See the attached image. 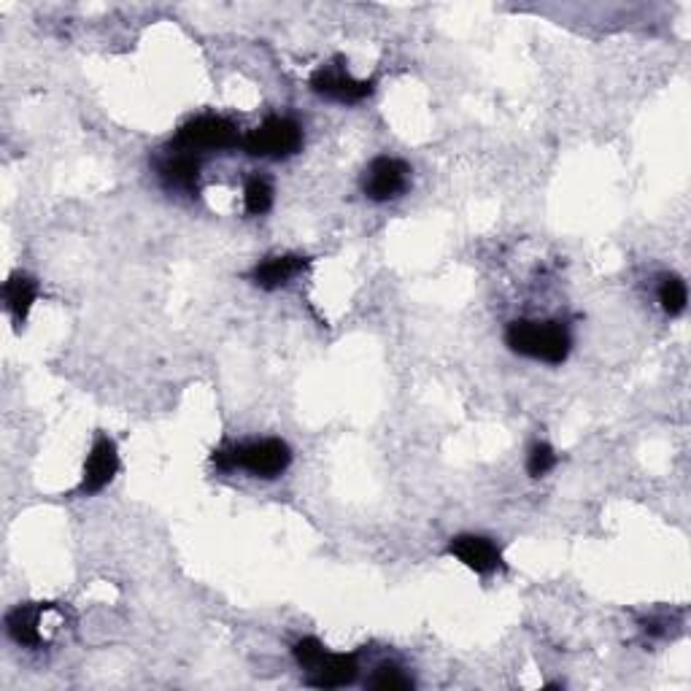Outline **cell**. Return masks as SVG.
<instances>
[{
  "label": "cell",
  "instance_id": "cell-1",
  "mask_svg": "<svg viewBox=\"0 0 691 691\" xmlns=\"http://www.w3.org/2000/svg\"><path fill=\"white\" fill-rule=\"evenodd\" d=\"M216 470H246L257 478H279L292 465V448L281 438H263L252 443H224L211 454Z\"/></svg>",
  "mask_w": 691,
  "mask_h": 691
},
{
  "label": "cell",
  "instance_id": "cell-2",
  "mask_svg": "<svg viewBox=\"0 0 691 691\" xmlns=\"http://www.w3.org/2000/svg\"><path fill=\"white\" fill-rule=\"evenodd\" d=\"M505 344L513 354H522V357L540 359L546 365H562L572 348V338L562 322L516 319L508 324Z\"/></svg>",
  "mask_w": 691,
  "mask_h": 691
},
{
  "label": "cell",
  "instance_id": "cell-3",
  "mask_svg": "<svg viewBox=\"0 0 691 691\" xmlns=\"http://www.w3.org/2000/svg\"><path fill=\"white\" fill-rule=\"evenodd\" d=\"M238 144V125L233 120L216 114H200L179 127V133L170 141V149L200 157L205 152H224Z\"/></svg>",
  "mask_w": 691,
  "mask_h": 691
},
{
  "label": "cell",
  "instance_id": "cell-4",
  "mask_svg": "<svg viewBox=\"0 0 691 691\" xmlns=\"http://www.w3.org/2000/svg\"><path fill=\"white\" fill-rule=\"evenodd\" d=\"M244 152L249 157L287 159L303 149V127L289 116H268L259 127H254L244 141Z\"/></svg>",
  "mask_w": 691,
  "mask_h": 691
},
{
  "label": "cell",
  "instance_id": "cell-5",
  "mask_svg": "<svg viewBox=\"0 0 691 691\" xmlns=\"http://www.w3.org/2000/svg\"><path fill=\"white\" fill-rule=\"evenodd\" d=\"M309 85H311V90H314L316 94H322V98L335 100V103H346V105L370 98L376 90V81L354 79V76L346 70L344 60H335V63L322 65V68H316Z\"/></svg>",
  "mask_w": 691,
  "mask_h": 691
},
{
  "label": "cell",
  "instance_id": "cell-6",
  "mask_svg": "<svg viewBox=\"0 0 691 691\" xmlns=\"http://www.w3.org/2000/svg\"><path fill=\"white\" fill-rule=\"evenodd\" d=\"M411 185V168L398 157H376L363 174V192L374 203L398 200Z\"/></svg>",
  "mask_w": 691,
  "mask_h": 691
},
{
  "label": "cell",
  "instance_id": "cell-7",
  "mask_svg": "<svg viewBox=\"0 0 691 691\" xmlns=\"http://www.w3.org/2000/svg\"><path fill=\"white\" fill-rule=\"evenodd\" d=\"M120 472V452H116V443L109 438V435H98V441L92 443L90 454H87V462H85V476H81L79 489L76 494H90L103 492L114 476Z\"/></svg>",
  "mask_w": 691,
  "mask_h": 691
},
{
  "label": "cell",
  "instance_id": "cell-8",
  "mask_svg": "<svg viewBox=\"0 0 691 691\" xmlns=\"http://www.w3.org/2000/svg\"><path fill=\"white\" fill-rule=\"evenodd\" d=\"M157 176L168 192L187 194L194 198L198 194L200 181V157L187 155V152H168L157 165Z\"/></svg>",
  "mask_w": 691,
  "mask_h": 691
},
{
  "label": "cell",
  "instance_id": "cell-9",
  "mask_svg": "<svg viewBox=\"0 0 691 691\" xmlns=\"http://www.w3.org/2000/svg\"><path fill=\"white\" fill-rule=\"evenodd\" d=\"M448 554L457 557L465 567H470L478 576H489L498 567H503V554L489 537L483 535H457L448 546Z\"/></svg>",
  "mask_w": 691,
  "mask_h": 691
},
{
  "label": "cell",
  "instance_id": "cell-10",
  "mask_svg": "<svg viewBox=\"0 0 691 691\" xmlns=\"http://www.w3.org/2000/svg\"><path fill=\"white\" fill-rule=\"evenodd\" d=\"M311 259L300 257V254H279V257H268L257 265V268L249 274V281L257 283L259 289H274L287 287L289 281L298 279L305 268H309Z\"/></svg>",
  "mask_w": 691,
  "mask_h": 691
},
{
  "label": "cell",
  "instance_id": "cell-11",
  "mask_svg": "<svg viewBox=\"0 0 691 691\" xmlns=\"http://www.w3.org/2000/svg\"><path fill=\"white\" fill-rule=\"evenodd\" d=\"M359 665L354 654H327V659L309 672V687L314 689H341L354 683Z\"/></svg>",
  "mask_w": 691,
  "mask_h": 691
},
{
  "label": "cell",
  "instance_id": "cell-12",
  "mask_svg": "<svg viewBox=\"0 0 691 691\" xmlns=\"http://www.w3.org/2000/svg\"><path fill=\"white\" fill-rule=\"evenodd\" d=\"M38 281L33 279V276L27 274H11L9 279H5L3 283V305L5 311H9L11 319H14L16 324H22L27 319V314H31L33 303L38 300Z\"/></svg>",
  "mask_w": 691,
  "mask_h": 691
},
{
  "label": "cell",
  "instance_id": "cell-13",
  "mask_svg": "<svg viewBox=\"0 0 691 691\" xmlns=\"http://www.w3.org/2000/svg\"><path fill=\"white\" fill-rule=\"evenodd\" d=\"M41 605H16L14 611L5 613V632L11 635V640L20 643V646L38 648L44 643V632H41Z\"/></svg>",
  "mask_w": 691,
  "mask_h": 691
},
{
  "label": "cell",
  "instance_id": "cell-14",
  "mask_svg": "<svg viewBox=\"0 0 691 691\" xmlns=\"http://www.w3.org/2000/svg\"><path fill=\"white\" fill-rule=\"evenodd\" d=\"M274 185H270L265 176H252L246 181L244 189V205H246V214L252 216H263L274 209Z\"/></svg>",
  "mask_w": 691,
  "mask_h": 691
},
{
  "label": "cell",
  "instance_id": "cell-15",
  "mask_svg": "<svg viewBox=\"0 0 691 691\" xmlns=\"http://www.w3.org/2000/svg\"><path fill=\"white\" fill-rule=\"evenodd\" d=\"M659 303L661 309H665V314L681 316L689 303V292L683 279H678V276H665L659 283Z\"/></svg>",
  "mask_w": 691,
  "mask_h": 691
},
{
  "label": "cell",
  "instance_id": "cell-16",
  "mask_svg": "<svg viewBox=\"0 0 691 691\" xmlns=\"http://www.w3.org/2000/svg\"><path fill=\"white\" fill-rule=\"evenodd\" d=\"M368 687L376 689V691H409V689H413V678L405 676L400 667L383 665V667H378L376 676L370 678Z\"/></svg>",
  "mask_w": 691,
  "mask_h": 691
},
{
  "label": "cell",
  "instance_id": "cell-17",
  "mask_svg": "<svg viewBox=\"0 0 691 691\" xmlns=\"http://www.w3.org/2000/svg\"><path fill=\"white\" fill-rule=\"evenodd\" d=\"M292 654H294V661H298V665L303 667V670L314 672L316 667L322 665L324 659H327L330 651H327V648H324L322 640H316V637H303V640L294 643Z\"/></svg>",
  "mask_w": 691,
  "mask_h": 691
},
{
  "label": "cell",
  "instance_id": "cell-18",
  "mask_svg": "<svg viewBox=\"0 0 691 691\" xmlns=\"http://www.w3.org/2000/svg\"><path fill=\"white\" fill-rule=\"evenodd\" d=\"M554 468H557V452H554L548 443H543V441L535 443V446L530 448V454H527V472L530 476L540 478Z\"/></svg>",
  "mask_w": 691,
  "mask_h": 691
}]
</instances>
